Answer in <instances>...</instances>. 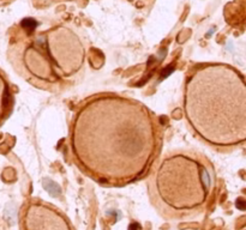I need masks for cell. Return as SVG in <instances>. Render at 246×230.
Instances as JSON below:
<instances>
[{"label": "cell", "mask_w": 246, "mask_h": 230, "mask_svg": "<svg viewBox=\"0 0 246 230\" xmlns=\"http://www.w3.org/2000/svg\"><path fill=\"white\" fill-rule=\"evenodd\" d=\"M162 129L144 103L115 92L88 97L68 131V152L83 175L123 187L143 177L157 158Z\"/></svg>", "instance_id": "1"}, {"label": "cell", "mask_w": 246, "mask_h": 230, "mask_svg": "<svg viewBox=\"0 0 246 230\" xmlns=\"http://www.w3.org/2000/svg\"><path fill=\"white\" fill-rule=\"evenodd\" d=\"M183 110L196 138L222 154L246 140V84L244 74L228 64L196 66L183 89Z\"/></svg>", "instance_id": "2"}, {"label": "cell", "mask_w": 246, "mask_h": 230, "mask_svg": "<svg viewBox=\"0 0 246 230\" xmlns=\"http://www.w3.org/2000/svg\"><path fill=\"white\" fill-rule=\"evenodd\" d=\"M215 182L214 165L205 155L175 149L153 167L146 189L150 204L164 221L190 222L205 212Z\"/></svg>", "instance_id": "3"}, {"label": "cell", "mask_w": 246, "mask_h": 230, "mask_svg": "<svg viewBox=\"0 0 246 230\" xmlns=\"http://www.w3.org/2000/svg\"><path fill=\"white\" fill-rule=\"evenodd\" d=\"M8 60L15 72L36 89L59 92L83 78L86 47L73 29L56 26L13 43Z\"/></svg>", "instance_id": "4"}, {"label": "cell", "mask_w": 246, "mask_h": 230, "mask_svg": "<svg viewBox=\"0 0 246 230\" xmlns=\"http://www.w3.org/2000/svg\"><path fill=\"white\" fill-rule=\"evenodd\" d=\"M25 230H75L68 219L58 210L45 203H31L24 211Z\"/></svg>", "instance_id": "5"}, {"label": "cell", "mask_w": 246, "mask_h": 230, "mask_svg": "<svg viewBox=\"0 0 246 230\" xmlns=\"http://www.w3.org/2000/svg\"><path fill=\"white\" fill-rule=\"evenodd\" d=\"M12 104L11 89L4 73L0 71V126L7 117Z\"/></svg>", "instance_id": "6"}]
</instances>
